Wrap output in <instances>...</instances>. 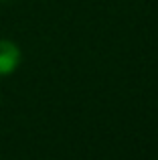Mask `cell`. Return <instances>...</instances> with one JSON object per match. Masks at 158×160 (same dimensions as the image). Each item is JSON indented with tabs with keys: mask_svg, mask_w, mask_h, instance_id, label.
Returning a JSON list of instances; mask_svg holds the SVG:
<instances>
[{
	"mask_svg": "<svg viewBox=\"0 0 158 160\" xmlns=\"http://www.w3.org/2000/svg\"><path fill=\"white\" fill-rule=\"evenodd\" d=\"M20 49L12 41H0V75H8L18 67Z\"/></svg>",
	"mask_w": 158,
	"mask_h": 160,
	"instance_id": "cell-1",
	"label": "cell"
}]
</instances>
